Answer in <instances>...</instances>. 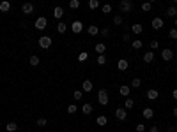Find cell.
Masks as SVG:
<instances>
[{
  "label": "cell",
  "instance_id": "6da1fadb",
  "mask_svg": "<svg viewBox=\"0 0 177 132\" xmlns=\"http://www.w3.org/2000/svg\"><path fill=\"white\" fill-rule=\"evenodd\" d=\"M98 102H99L101 106H106V104L110 102V97H108V94H106V90H99V92H98Z\"/></svg>",
  "mask_w": 177,
  "mask_h": 132
},
{
  "label": "cell",
  "instance_id": "7a4b0ae2",
  "mask_svg": "<svg viewBox=\"0 0 177 132\" xmlns=\"http://www.w3.org/2000/svg\"><path fill=\"white\" fill-rule=\"evenodd\" d=\"M51 37H48V35H43V37H39V46L43 48V49H48L50 46H51Z\"/></svg>",
  "mask_w": 177,
  "mask_h": 132
},
{
  "label": "cell",
  "instance_id": "3957f363",
  "mask_svg": "<svg viewBox=\"0 0 177 132\" xmlns=\"http://www.w3.org/2000/svg\"><path fill=\"white\" fill-rule=\"evenodd\" d=\"M120 11L122 13H131V9H133V2L131 0H120Z\"/></svg>",
  "mask_w": 177,
  "mask_h": 132
},
{
  "label": "cell",
  "instance_id": "277c9868",
  "mask_svg": "<svg viewBox=\"0 0 177 132\" xmlns=\"http://www.w3.org/2000/svg\"><path fill=\"white\" fill-rule=\"evenodd\" d=\"M48 27V19L44 18V16H39L37 19H36V28L37 30H44Z\"/></svg>",
  "mask_w": 177,
  "mask_h": 132
},
{
  "label": "cell",
  "instance_id": "5b68a950",
  "mask_svg": "<svg viewBox=\"0 0 177 132\" xmlns=\"http://www.w3.org/2000/svg\"><path fill=\"white\" fill-rule=\"evenodd\" d=\"M115 118H117V120H120V121H124V120L128 118L126 109H124V107H117V109H115Z\"/></svg>",
  "mask_w": 177,
  "mask_h": 132
},
{
  "label": "cell",
  "instance_id": "8992f818",
  "mask_svg": "<svg viewBox=\"0 0 177 132\" xmlns=\"http://www.w3.org/2000/svg\"><path fill=\"white\" fill-rule=\"evenodd\" d=\"M71 30H73V34H80L81 30H83V23L78 21V19H76V21H73L71 23Z\"/></svg>",
  "mask_w": 177,
  "mask_h": 132
},
{
  "label": "cell",
  "instance_id": "52a82bcc",
  "mask_svg": "<svg viewBox=\"0 0 177 132\" xmlns=\"http://www.w3.org/2000/svg\"><path fill=\"white\" fill-rule=\"evenodd\" d=\"M22 11H23V14H32L34 13V4L32 2H25L22 5Z\"/></svg>",
  "mask_w": 177,
  "mask_h": 132
},
{
  "label": "cell",
  "instance_id": "ba28073f",
  "mask_svg": "<svg viewBox=\"0 0 177 132\" xmlns=\"http://www.w3.org/2000/svg\"><path fill=\"white\" fill-rule=\"evenodd\" d=\"M161 56H163V60H166V62H170V60L174 58V51H172V49H168V48H165L163 51H161Z\"/></svg>",
  "mask_w": 177,
  "mask_h": 132
},
{
  "label": "cell",
  "instance_id": "9c48e42d",
  "mask_svg": "<svg viewBox=\"0 0 177 132\" xmlns=\"http://www.w3.org/2000/svg\"><path fill=\"white\" fill-rule=\"evenodd\" d=\"M163 25H165V23H163V19H161V18H154V19H152V23H151V27H152L154 30H161V28H163Z\"/></svg>",
  "mask_w": 177,
  "mask_h": 132
},
{
  "label": "cell",
  "instance_id": "30bf717a",
  "mask_svg": "<svg viewBox=\"0 0 177 132\" xmlns=\"http://www.w3.org/2000/svg\"><path fill=\"white\" fill-rule=\"evenodd\" d=\"M142 115H143L145 120H152V118H154V109H152V107H145V109L142 111Z\"/></svg>",
  "mask_w": 177,
  "mask_h": 132
},
{
  "label": "cell",
  "instance_id": "8fae6325",
  "mask_svg": "<svg viewBox=\"0 0 177 132\" xmlns=\"http://www.w3.org/2000/svg\"><path fill=\"white\" fill-rule=\"evenodd\" d=\"M9 9H11V2H9V0H2V2H0V11L7 13Z\"/></svg>",
  "mask_w": 177,
  "mask_h": 132
},
{
  "label": "cell",
  "instance_id": "7c38bea8",
  "mask_svg": "<svg viewBox=\"0 0 177 132\" xmlns=\"http://www.w3.org/2000/svg\"><path fill=\"white\" fill-rule=\"evenodd\" d=\"M166 16H168V18H177V7L170 5L168 9H166Z\"/></svg>",
  "mask_w": 177,
  "mask_h": 132
},
{
  "label": "cell",
  "instance_id": "4fadbf2b",
  "mask_svg": "<svg viewBox=\"0 0 177 132\" xmlns=\"http://www.w3.org/2000/svg\"><path fill=\"white\" fill-rule=\"evenodd\" d=\"M145 95H147V99H149V100H156V99H158V95H160V94L156 92L154 88H151V90H147V94H145Z\"/></svg>",
  "mask_w": 177,
  "mask_h": 132
},
{
  "label": "cell",
  "instance_id": "5bb4252c",
  "mask_svg": "<svg viewBox=\"0 0 177 132\" xmlns=\"http://www.w3.org/2000/svg\"><path fill=\"white\" fill-rule=\"evenodd\" d=\"M87 34L94 37V35H98V34H99V28H98L96 25H89V28H87Z\"/></svg>",
  "mask_w": 177,
  "mask_h": 132
},
{
  "label": "cell",
  "instance_id": "9a60e30c",
  "mask_svg": "<svg viewBox=\"0 0 177 132\" xmlns=\"http://www.w3.org/2000/svg\"><path fill=\"white\" fill-rule=\"evenodd\" d=\"M128 67H129L128 60H124V58H122V60H119V62H117V69H119V70H126Z\"/></svg>",
  "mask_w": 177,
  "mask_h": 132
},
{
  "label": "cell",
  "instance_id": "2e32d148",
  "mask_svg": "<svg viewBox=\"0 0 177 132\" xmlns=\"http://www.w3.org/2000/svg\"><path fill=\"white\" fill-rule=\"evenodd\" d=\"M81 90H83V92H92V81H83V83H81Z\"/></svg>",
  "mask_w": 177,
  "mask_h": 132
},
{
  "label": "cell",
  "instance_id": "e0dca14e",
  "mask_svg": "<svg viewBox=\"0 0 177 132\" xmlns=\"http://www.w3.org/2000/svg\"><path fill=\"white\" fill-rule=\"evenodd\" d=\"M96 123H98L99 127H105V125L108 123V118H106V116H103V115H101V116H98V118H96Z\"/></svg>",
  "mask_w": 177,
  "mask_h": 132
},
{
  "label": "cell",
  "instance_id": "ac0fdd59",
  "mask_svg": "<svg viewBox=\"0 0 177 132\" xmlns=\"http://www.w3.org/2000/svg\"><path fill=\"white\" fill-rule=\"evenodd\" d=\"M142 30H143V27H142L140 23L131 25V32H133V34H137V35H138V34H142Z\"/></svg>",
  "mask_w": 177,
  "mask_h": 132
},
{
  "label": "cell",
  "instance_id": "d6986e66",
  "mask_svg": "<svg viewBox=\"0 0 177 132\" xmlns=\"http://www.w3.org/2000/svg\"><path fill=\"white\" fill-rule=\"evenodd\" d=\"M143 62H145V64H152V62H154V53H152V51L145 53V55H143Z\"/></svg>",
  "mask_w": 177,
  "mask_h": 132
},
{
  "label": "cell",
  "instance_id": "ffe728a7",
  "mask_svg": "<svg viewBox=\"0 0 177 132\" xmlns=\"http://www.w3.org/2000/svg\"><path fill=\"white\" fill-rule=\"evenodd\" d=\"M62 16H64V9H62V7H55V9H53V18L60 19Z\"/></svg>",
  "mask_w": 177,
  "mask_h": 132
},
{
  "label": "cell",
  "instance_id": "44dd1931",
  "mask_svg": "<svg viewBox=\"0 0 177 132\" xmlns=\"http://www.w3.org/2000/svg\"><path fill=\"white\" fill-rule=\"evenodd\" d=\"M105 51H106V44H103V42L96 44V53H99V55H105Z\"/></svg>",
  "mask_w": 177,
  "mask_h": 132
},
{
  "label": "cell",
  "instance_id": "7402d4cb",
  "mask_svg": "<svg viewBox=\"0 0 177 132\" xmlns=\"http://www.w3.org/2000/svg\"><path fill=\"white\" fill-rule=\"evenodd\" d=\"M5 129H7V132H16V130H18V123H14V121H9V123L5 125Z\"/></svg>",
  "mask_w": 177,
  "mask_h": 132
},
{
  "label": "cell",
  "instance_id": "603a6c76",
  "mask_svg": "<svg viewBox=\"0 0 177 132\" xmlns=\"http://www.w3.org/2000/svg\"><path fill=\"white\" fill-rule=\"evenodd\" d=\"M66 30H67V25H66L64 21H59V25H57V32H59V34H64Z\"/></svg>",
  "mask_w": 177,
  "mask_h": 132
},
{
  "label": "cell",
  "instance_id": "cb8c5ba5",
  "mask_svg": "<svg viewBox=\"0 0 177 132\" xmlns=\"http://www.w3.org/2000/svg\"><path fill=\"white\" fill-rule=\"evenodd\" d=\"M28 62H30V65H32V67H37V65H39V62H41V60H39V56L32 55V56H30V60H28Z\"/></svg>",
  "mask_w": 177,
  "mask_h": 132
},
{
  "label": "cell",
  "instance_id": "d4e9b609",
  "mask_svg": "<svg viewBox=\"0 0 177 132\" xmlns=\"http://www.w3.org/2000/svg\"><path fill=\"white\" fill-rule=\"evenodd\" d=\"M119 94H120V95H124V97H126V95H129V86L122 85V86L119 88Z\"/></svg>",
  "mask_w": 177,
  "mask_h": 132
},
{
  "label": "cell",
  "instance_id": "484cf974",
  "mask_svg": "<svg viewBox=\"0 0 177 132\" xmlns=\"http://www.w3.org/2000/svg\"><path fill=\"white\" fill-rule=\"evenodd\" d=\"M81 111H83V115H90V113H92V106H90L89 102H87V104H83Z\"/></svg>",
  "mask_w": 177,
  "mask_h": 132
},
{
  "label": "cell",
  "instance_id": "4316f807",
  "mask_svg": "<svg viewBox=\"0 0 177 132\" xmlns=\"http://www.w3.org/2000/svg\"><path fill=\"white\" fill-rule=\"evenodd\" d=\"M151 9H152V4L149 2V0H147V2H143V4H142V11H145V13H149Z\"/></svg>",
  "mask_w": 177,
  "mask_h": 132
},
{
  "label": "cell",
  "instance_id": "83f0119b",
  "mask_svg": "<svg viewBox=\"0 0 177 132\" xmlns=\"http://www.w3.org/2000/svg\"><path fill=\"white\" fill-rule=\"evenodd\" d=\"M76 111H78V106H76V104H69V106H67V113H69V115H75Z\"/></svg>",
  "mask_w": 177,
  "mask_h": 132
},
{
  "label": "cell",
  "instance_id": "f1b7e54d",
  "mask_svg": "<svg viewBox=\"0 0 177 132\" xmlns=\"http://www.w3.org/2000/svg\"><path fill=\"white\" fill-rule=\"evenodd\" d=\"M96 62H98L99 65H105V64H106V56H105V55H98Z\"/></svg>",
  "mask_w": 177,
  "mask_h": 132
},
{
  "label": "cell",
  "instance_id": "f546056e",
  "mask_svg": "<svg viewBox=\"0 0 177 132\" xmlns=\"http://www.w3.org/2000/svg\"><path fill=\"white\" fill-rule=\"evenodd\" d=\"M135 106V100L133 99H126V102H124V107H126V109H131Z\"/></svg>",
  "mask_w": 177,
  "mask_h": 132
},
{
  "label": "cell",
  "instance_id": "4dcf8cb0",
  "mask_svg": "<svg viewBox=\"0 0 177 132\" xmlns=\"http://www.w3.org/2000/svg\"><path fill=\"white\" fill-rule=\"evenodd\" d=\"M131 46H133V49H140V48H142V40H138V39H135L133 42H131Z\"/></svg>",
  "mask_w": 177,
  "mask_h": 132
},
{
  "label": "cell",
  "instance_id": "1f68e13d",
  "mask_svg": "<svg viewBox=\"0 0 177 132\" xmlns=\"http://www.w3.org/2000/svg\"><path fill=\"white\" fill-rule=\"evenodd\" d=\"M69 7L71 9H78L80 7V0H69Z\"/></svg>",
  "mask_w": 177,
  "mask_h": 132
},
{
  "label": "cell",
  "instance_id": "d6a6232c",
  "mask_svg": "<svg viewBox=\"0 0 177 132\" xmlns=\"http://www.w3.org/2000/svg\"><path fill=\"white\" fill-rule=\"evenodd\" d=\"M89 7L90 9H98L99 7V0H89Z\"/></svg>",
  "mask_w": 177,
  "mask_h": 132
},
{
  "label": "cell",
  "instance_id": "836d02e7",
  "mask_svg": "<svg viewBox=\"0 0 177 132\" xmlns=\"http://www.w3.org/2000/svg\"><path fill=\"white\" fill-rule=\"evenodd\" d=\"M110 13H112V5L105 4V5H103V14H110Z\"/></svg>",
  "mask_w": 177,
  "mask_h": 132
},
{
  "label": "cell",
  "instance_id": "e575fe53",
  "mask_svg": "<svg viewBox=\"0 0 177 132\" xmlns=\"http://www.w3.org/2000/svg\"><path fill=\"white\" fill-rule=\"evenodd\" d=\"M140 85H142V81H140V79H138V78H135V79H133V81H131V86H133V88H138V86H140Z\"/></svg>",
  "mask_w": 177,
  "mask_h": 132
},
{
  "label": "cell",
  "instance_id": "d590c367",
  "mask_svg": "<svg viewBox=\"0 0 177 132\" xmlns=\"http://www.w3.org/2000/svg\"><path fill=\"white\" fill-rule=\"evenodd\" d=\"M46 125H48L46 118H39V120H37V127H46Z\"/></svg>",
  "mask_w": 177,
  "mask_h": 132
},
{
  "label": "cell",
  "instance_id": "8d00e7d4",
  "mask_svg": "<svg viewBox=\"0 0 177 132\" xmlns=\"http://www.w3.org/2000/svg\"><path fill=\"white\" fill-rule=\"evenodd\" d=\"M122 21H124V19H122V16H115V18H113V23H115V25H122Z\"/></svg>",
  "mask_w": 177,
  "mask_h": 132
},
{
  "label": "cell",
  "instance_id": "74e56055",
  "mask_svg": "<svg viewBox=\"0 0 177 132\" xmlns=\"http://www.w3.org/2000/svg\"><path fill=\"white\" fill-rule=\"evenodd\" d=\"M149 46H151V49H158V48H160V42H158V40H151Z\"/></svg>",
  "mask_w": 177,
  "mask_h": 132
},
{
  "label": "cell",
  "instance_id": "f35d334b",
  "mask_svg": "<svg viewBox=\"0 0 177 132\" xmlns=\"http://www.w3.org/2000/svg\"><path fill=\"white\" fill-rule=\"evenodd\" d=\"M168 35H170V39H177V28H172Z\"/></svg>",
  "mask_w": 177,
  "mask_h": 132
},
{
  "label": "cell",
  "instance_id": "ab89813d",
  "mask_svg": "<svg viewBox=\"0 0 177 132\" xmlns=\"http://www.w3.org/2000/svg\"><path fill=\"white\" fill-rule=\"evenodd\" d=\"M87 56H89L87 53H80V55H78V60H80V62H85V60H87Z\"/></svg>",
  "mask_w": 177,
  "mask_h": 132
},
{
  "label": "cell",
  "instance_id": "60d3db41",
  "mask_svg": "<svg viewBox=\"0 0 177 132\" xmlns=\"http://www.w3.org/2000/svg\"><path fill=\"white\" fill-rule=\"evenodd\" d=\"M83 97V92H80V90H76V92H75V100H80Z\"/></svg>",
  "mask_w": 177,
  "mask_h": 132
},
{
  "label": "cell",
  "instance_id": "b9f144b4",
  "mask_svg": "<svg viewBox=\"0 0 177 132\" xmlns=\"http://www.w3.org/2000/svg\"><path fill=\"white\" fill-rule=\"evenodd\" d=\"M137 132H145V125H143V123H138V125H137Z\"/></svg>",
  "mask_w": 177,
  "mask_h": 132
},
{
  "label": "cell",
  "instance_id": "7bdbcfd3",
  "mask_svg": "<svg viewBox=\"0 0 177 132\" xmlns=\"http://www.w3.org/2000/svg\"><path fill=\"white\" fill-rule=\"evenodd\" d=\"M101 34L105 35V37H108V35H110V30H108V28H103V30H101Z\"/></svg>",
  "mask_w": 177,
  "mask_h": 132
},
{
  "label": "cell",
  "instance_id": "ee69618b",
  "mask_svg": "<svg viewBox=\"0 0 177 132\" xmlns=\"http://www.w3.org/2000/svg\"><path fill=\"white\" fill-rule=\"evenodd\" d=\"M149 132H160V127H158V125H152Z\"/></svg>",
  "mask_w": 177,
  "mask_h": 132
},
{
  "label": "cell",
  "instance_id": "f6af8a7d",
  "mask_svg": "<svg viewBox=\"0 0 177 132\" xmlns=\"http://www.w3.org/2000/svg\"><path fill=\"white\" fill-rule=\"evenodd\" d=\"M122 40H124V42H129V35L124 34V35H122Z\"/></svg>",
  "mask_w": 177,
  "mask_h": 132
},
{
  "label": "cell",
  "instance_id": "bcb514c9",
  "mask_svg": "<svg viewBox=\"0 0 177 132\" xmlns=\"http://www.w3.org/2000/svg\"><path fill=\"white\" fill-rule=\"evenodd\" d=\"M166 132H177V127L174 125V127H168V130H166Z\"/></svg>",
  "mask_w": 177,
  "mask_h": 132
},
{
  "label": "cell",
  "instance_id": "7dc6e473",
  "mask_svg": "<svg viewBox=\"0 0 177 132\" xmlns=\"http://www.w3.org/2000/svg\"><path fill=\"white\" fill-rule=\"evenodd\" d=\"M174 99H175V100H177V88H175V90H174Z\"/></svg>",
  "mask_w": 177,
  "mask_h": 132
},
{
  "label": "cell",
  "instance_id": "c3c4849f",
  "mask_svg": "<svg viewBox=\"0 0 177 132\" xmlns=\"http://www.w3.org/2000/svg\"><path fill=\"white\" fill-rule=\"evenodd\" d=\"M174 116L177 118V107H174Z\"/></svg>",
  "mask_w": 177,
  "mask_h": 132
},
{
  "label": "cell",
  "instance_id": "681fc988",
  "mask_svg": "<svg viewBox=\"0 0 177 132\" xmlns=\"http://www.w3.org/2000/svg\"><path fill=\"white\" fill-rule=\"evenodd\" d=\"M172 4H174V5H175V4H177V0H172Z\"/></svg>",
  "mask_w": 177,
  "mask_h": 132
},
{
  "label": "cell",
  "instance_id": "f907efd6",
  "mask_svg": "<svg viewBox=\"0 0 177 132\" xmlns=\"http://www.w3.org/2000/svg\"><path fill=\"white\" fill-rule=\"evenodd\" d=\"M174 23H175V27H177V18H175V21H174Z\"/></svg>",
  "mask_w": 177,
  "mask_h": 132
},
{
  "label": "cell",
  "instance_id": "816d5d0a",
  "mask_svg": "<svg viewBox=\"0 0 177 132\" xmlns=\"http://www.w3.org/2000/svg\"><path fill=\"white\" fill-rule=\"evenodd\" d=\"M149 2H151V4H152V2H156V0H149Z\"/></svg>",
  "mask_w": 177,
  "mask_h": 132
},
{
  "label": "cell",
  "instance_id": "f5cc1de1",
  "mask_svg": "<svg viewBox=\"0 0 177 132\" xmlns=\"http://www.w3.org/2000/svg\"><path fill=\"white\" fill-rule=\"evenodd\" d=\"M46 132H48V130H46Z\"/></svg>",
  "mask_w": 177,
  "mask_h": 132
}]
</instances>
